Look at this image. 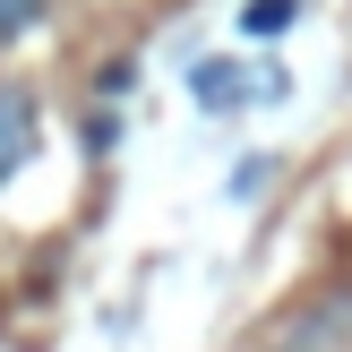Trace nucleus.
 Instances as JSON below:
<instances>
[{
	"label": "nucleus",
	"instance_id": "1",
	"mask_svg": "<svg viewBox=\"0 0 352 352\" xmlns=\"http://www.w3.org/2000/svg\"><path fill=\"white\" fill-rule=\"evenodd\" d=\"M34 129H43V112H34V95L17 78H0V189L26 172V155H34Z\"/></svg>",
	"mask_w": 352,
	"mask_h": 352
},
{
	"label": "nucleus",
	"instance_id": "2",
	"mask_svg": "<svg viewBox=\"0 0 352 352\" xmlns=\"http://www.w3.org/2000/svg\"><path fill=\"white\" fill-rule=\"evenodd\" d=\"M275 86H284V78H241L232 60H198V69H189V95H198L206 112H241L250 95H275Z\"/></svg>",
	"mask_w": 352,
	"mask_h": 352
},
{
	"label": "nucleus",
	"instance_id": "3",
	"mask_svg": "<svg viewBox=\"0 0 352 352\" xmlns=\"http://www.w3.org/2000/svg\"><path fill=\"white\" fill-rule=\"evenodd\" d=\"M292 17H301V0H250V9H241V26L267 43V34H284V26H292Z\"/></svg>",
	"mask_w": 352,
	"mask_h": 352
},
{
	"label": "nucleus",
	"instance_id": "4",
	"mask_svg": "<svg viewBox=\"0 0 352 352\" xmlns=\"http://www.w3.org/2000/svg\"><path fill=\"white\" fill-rule=\"evenodd\" d=\"M43 9H52V0H0V52H9L26 26H43Z\"/></svg>",
	"mask_w": 352,
	"mask_h": 352
},
{
	"label": "nucleus",
	"instance_id": "5",
	"mask_svg": "<svg viewBox=\"0 0 352 352\" xmlns=\"http://www.w3.org/2000/svg\"><path fill=\"white\" fill-rule=\"evenodd\" d=\"M112 138H120L112 112H86V155H112Z\"/></svg>",
	"mask_w": 352,
	"mask_h": 352
},
{
	"label": "nucleus",
	"instance_id": "6",
	"mask_svg": "<svg viewBox=\"0 0 352 352\" xmlns=\"http://www.w3.org/2000/svg\"><path fill=\"white\" fill-rule=\"evenodd\" d=\"M267 172H275V164H267V155H250V164H241V172H232V198H258V189H267Z\"/></svg>",
	"mask_w": 352,
	"mask_h": 352
}]
</instances>
